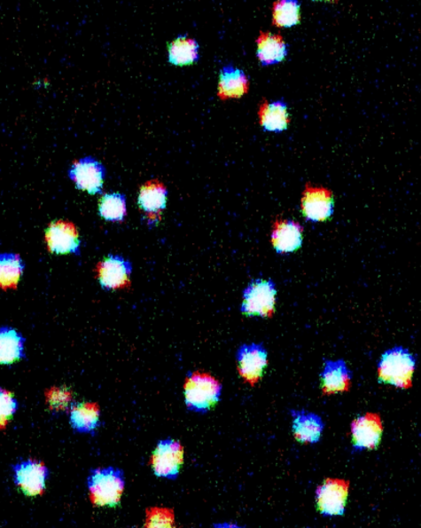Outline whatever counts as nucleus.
<instances>
[{
    "label": "nucleus",
    "instance_id": "5701e85b",
    "mask_svg": "<svg viewBox=\"0 0 421 528\" xmlns=\"http://www.w3.org/2000/svg\"><path fill=\"white\" fill-rule=\"evenodd\" d=\"M199 43L194 38L180 35L169 43L168 62L175 67L192 66L200 59Z\"/></svg>",
    "mask_w": 421,
    "mask_h": 528
},
{
    "label": "nucleus",
    "instance_id": "b1692460",
    "mask_svg": "<svg viewBox=\"0 0 421 528\" xmlns=\"http://www.w3.org/2000/svg\"><path fill=\"white\" fill-rule=\"evenodd\" d=\"M24 263L16 253H0V289L16 290L23 276Z\"/></svg>",
    "mask_w": 421,
    "mask_h": 528
},
{
    "label": "nucleus",
    "instance_id": "a878e982",
    "mask_svg": "<svg viewBox=\"0 0 421 528\" xmlns=\"http://www.w3.org/2000/svg\"><path fill=\"white\" fill-rule=\"evenodd\" d=\"M99 214L111 222L123 221L127 215L126 197L121 193H108L101 197Z\"/></svg>",
    "mask_w": 421,
    "mask_h": 528
},
{
    "label": "nucleus",
    "instance_id": "4468645a",
    "mask_svg": "<svg viewBox=\"0 0 421 528\" xmlns=\"http://www.w3.org/2000/svg\"><path fill=\"white\" fill-rule=\"evenodd\" d=\"M271 243L280 254L296 252L303 243V227L292 219H276L272 225Z\"/></svg>",
    "mask_w": 421,
    "mask_h": 528
},
{
    "label": "nucleus",
    "instance_id": "ddd939ff",
    "mask_svg": "<svg viewBox=\"0 0 421 528\" xmlns=\"http://www.w3.org/2000/svg\"><path fill=\"white\" fill-rule=\"evenodd\" d=\"M69 177L79 189L98 194L105 185V169L97 159L86 157L74 162Z\"/></svg>",
    "mask_w": 421,
    "mask_h": 528
},
{
    "label": "nucleus",
    "instance_id": "cd10ccee",
    "mask_svg": "<svg viewBox=\"0 0 421 528\" xmlns=\"http://www.w3.org/2000/svg\"><path fill=\"white\" fill-rule=\"evenodd\" d=\"M175 516L168 508H151L146 511L145 527H174Z\"/></svg>",
    "mask_w": 421,
    "mask_h": 528
},
{
    "label": "nucleus",
    "instance_id": "1a4fd4ad",
    "mask_svg": "<svg viewBox=\"0 0 421 528\" xmlns=\"http://www.w3.org/2000/svg\"><path fill=\"white\" fill-rule=\"evenodd\" d=\"M239 376L251 387L256 386L268 366V352L261 343H245L236 356Z\"/></svg>",
    "mask_w": 421,
    "mask_h": 528
},
{
    "label": "nucleus",
    "instance_id": "aec40b11",
    "mask_svg": "<svg viewBox=\"0 0 421 528\" xmlns=\"http://www.w3.org/2000/svg\"><path fill=\"white\" fill-rule=\"evenodd\" d=\"M69 423L80 434L93 435L100 425V408L97 403H79L70 406Z\"/></svg>",
    "mask_w": 421,
    "mask_h": 528
},
{
    "label": "nucleus",
    "instance_id": "39448f33",
    "mask_svg": "<svg viewBox=\"0 0 421 528\" xmlns=\"http://www.w3.org/2000/svg\"><path fill=\"white\" fill-rule=\"evenodd\" d=\"M183 445L174 438H164L158 443L151 458L152 472L158 478L175 480L183 464Z\"/></svg>",
    "mask_w": 421,
    "mask_h": 528
},
{
    "label": "nucleus",
    "instance_id": "7ed1b4c3",
    "mask_svg": "<svg viewBox=\"0 0 421 528\" xmlns=\"http://www.w3.org/2000/svg\"><path fill=\"white\" fill-rule=\"evenodd\" d=\"M222 386L221 382L200 371L190 374L183 385L184 403L190 411L206 414L220 402Z\"/></svg>",
    "mask_w": 421,
    "mask_h": 528
},
{
    "label": "nucleus",
    "instance_id": "bb28decb",
    "mask_svg": "<svg viewBox=\"0 0 421 528\" xmlns=\"http://www.w3.org/2000/svg\"><path fill=\"white\" fill-rule=\"evenodd\" d=\"M50 411L63 412L72 406L74 393L67 387H51L44 392Z\"/></svg>",
    "mask_w": 421,
    "mask_h": 528
},
{
    "label": "nucleus",
    "instance_id": "423d86ee",
    "mask_svg": "<svg viewBox=\"0 0 421 528\" xmlns=\"http://www.w3.org/2000/svg\"><path fill=\"white\" fill-rule=\"evenodd\" d=\"M350 482L344 479H325L316 489L317 510L324 517L342 516L346 513Z\"/></svg>",
    "mask_w": 421,
    "mask_h": 528
},
{
    "label": "nucleus",
    "instance_id": "c85d7f7f",
    "mask_svg": "<svg viewBox=\"0 0 421 528\" xmlns=\"http://www.w3.org/2000/svg\"><path fill=\"white\" fill-rule=\"evenodd\" d=\"M18 410V400L11 391L0 388V430L8 426Z\"/></svg>",
    "mask_w": 421,
    "mask_h": 528
},
{
    "label": "nucleus",
    "instance_id": "412c9836",
    "mask_svg": "<svg viewBox=\"0 0 421 528\" xmlns=\"http://www.w3.org/2000/svg\"><path fill=\"white\" fill-rule=\"evenodd\" d=\"M25 339L17 329L0 327V365H12L25 358Z\"/></svg>",
    "mask_w": 421,
    "mask_h": 528
},
{
    "label": "nucleus",
    "instance_id": "c756f323",
    "mask_svg": "<svg viewBox=\"0 0 421 528\" xmlns=\"http://www.w3.org/2000/svg\"><path fill=\"white\" fill-rule=\"evenodd\" d=\"M315 2H321V0H315ZM324 2H337V0H324Z\"/></svg>",
    "mask_w": 421,
    "mask_h": 528
},
{
    "label": "nucleus",
    "instance_id": "0eeeda50",
    "mask_svg": "<svg viewBox=\"0 0 421 528\" xmlns=\"http://www.w3.org/2000/svg\"><path fill=\"white\" fill-rule=\"evenodd\" d=\"M15 485L25 495L40 496L46 492L49 469L43 461H22L12 466Z\"/></svg>",
    "mask_w": 421,
    "mask_h": 528
},
{
    "label": "nucleus",
    "instance_id": "4be33fe9",
    "mask_svg": "<svg viewBox=\"0 0 421 528\" xmlns=\"http://www.w3.org/2000/svg\"><path fill=\"white\" fill-rule=\"evenodd\" d=\"M288 55V46L280 35L261 33L258 37L257 56L261 66L278 65Z\"/></svg>",
    "mask_w": 421,
    "mask_h": 528
},
{
    "label": "nucleus",
    "instance_id": "f3484780",
    "mask_svg": "<svg viewBox=\"0 0 421 528\" xmlns=\"http://www.w3.org/2000/svg\"><path fill=\"white\" fill-rule=\"evenodd\" d=\"M292 434L302 444H317L321 441L324 422L316 413L292 411Z\"/></svg>",
    "mask_w": 421,
    "mask_h": 528
},
{
    "label": "nucleus",
    "instance_id": "2eb2a0df",
    "mask_svg": "<svg viewBox=\"0 0 421 528\" xmlns=\"http://www.w3.org/2000/svg\"><path fill=\"white\" fill-rule=\"evenodd\" d=\"M353 374L343 359L325 360L321 374L324 396L348 392L352 387Z\"/></svg>",
    "mask_w": 421,
    "mask_h": 528
},
{
    "label": "nucleus",
    "instance_id": "f8f14e48",
    "mask_svg": "<svg viewBox=\"0 0 421 528\" xmlns=\"http://www.w3.org/2000/svg\"><path fill=\"white\" fill-rule=\"evenodd\" d=\"M384 435V423L376 413H366L352 423V441L355 451L374 450Z\"/></svg>",
    "mask_w": 421,
    "mask_h": 528
},
{
    "label": "nucleus",
    "instance_id": "f257e3e1",
    "mask_svg": "<svg viewBox=\"0 0 421 528\" xmlns=\"http://www.w3.org/2000/svg\"><path fill=\"white\" fill-rule=\"evenodd\" d=\"M125 485L123 470L113 467L95 469L87 479L90 500L101 508L117 507L122 500Z\"/></svg>",
    "mask_w": 421,
    "mask_h": 528
},
{
    "label": "nucleus",
    "instance_id": "f03ea898",
    "mask_svg": "<svg viewBox=\"0 0 421 528\" xmlns=\"http://www.w3.org/2000/svg\"><path fill=\"white\" fill-rule=\"evenodd\" d=\"M417 367L416 355L404 347L388 349L378 362V379L381 383L401 390H409Z\"/></svg>",
    "mask_w": 421,
    "mask_h": 528
},
{
    "label": "nucleus",
    "instance_id": "6ab92c4d",
    "mask_svg": "<svg viewBox=\"0 0 421 528\" xmlns=\"http://www.w3.org/2000/svg\"><path fill=\"white\" fill-rule=\"evenodd\" d=\"M259 121L261 129L270 132H283L288 130L291 122L288 106L284 100L264 101L260 106Z\"/></svg>",
    "mask_w": 421,
    "mask_h": 528
},
{
    "label": "nucleus",
    "instance_id": "dca6fc26",
    "mask_svg": "<svg viewBox=\"0 0 421 528\" xmlns=\"http://www.w3.org/2000/svg\"><path fill=\"white\" fill-rule=\"evenodd\" d=\"M138 205L148 215L150 222L161 219V215L168 205V189L161 181L152 180L140 187Z\"/></svg>",
    "mask_w": 421,
    "mask_h": 528
},
{
    "label": "nucleus",
    "instance_id": "9d476101",
    "mask_svg": "<svg viewBox=\"0 0 421 528\" xmlns=\"http://www.w3.org/2000/svg\"><path fill=\"white\" fill-rule=\"evenodd\" d=\"M49 252L66 256L80 251L81 239L78 228L73 222L59 219L52 222L44 233Z\"/></svg>",
    "mask_w": 421,
    "mask_h": 528
},
{
    "label": "nucleus",
    "instance_id": "a211bd4d",
    "mask_svg": "<svg viewBox=\"0 0 421 528\" xmlns=\"http://www.w3.org/2000/svg\"><path fill=\"white\" fill-rule=\"evenodd\" d=\"M248 89H250V81L244 71L233 66L222 67L218 91L220 99H238L248 92Z\"/></svg>",
    "mask_w": 421,
    "mask_h": 528
},
{
    "label": "nucleus",
    "instance_id": "393cba45",
    "mask_svg": "<svg viewBox=\"0 0 421 528\" xmlns=\"http://www.w3.org/2000/svg\"><path fill=\"white\" fill-rule=\"evenodd\" d=\"M301 20L299 0H277L273 4V24L277 28H291Z\"/></svg>",
    "mask_w": 421,
    "mask_h": 528
},
{
    "label": "nucleus",
    "instance_id": "20e7f679",
    "mask_svg": "<svg viewBox=\"0 0 421 528\" xmlns=\"http://www.w3.org/2000/svg\"><path fill=\"white\" fill-rule=\"evenodd\" d=\"M277 290L271 280L257 279L248 284L242 298L241 313L272 318L276 313Z\"/></svg>",
    "mask_w": 421,
    "mask_h": 528
},
{
    "label": "nucleus",
    "instance_id": "9b49d317",
    "mask_svg": "<svg viewBox=\"0 0 421 528\" xmlns=\"http://www.w3.org/2000/svg\"><path fill=\"white\" fill-rule=\"evenodd\" d=\"M304 217L312 222H324L334 213V195L323 186L306 184L301 199Z\"/></svg>",
    "mask_w": 421,
    "mask_h": 528
},
{
    "label": "nucleus",
    "instance_id": "6e6552de",
    "mask_svg": "<svg viewBox=\"0 0 421 528\" xmlns=\"http://www.w3.org/2000/svg\"><path fill=\"white\" fill-rule=\"evenodd\" d=\"M95 273L102 288L112 291L130 288L132 266L122 256H110L105 258L97 265Z\"/></svg>",
    "mask_w": 421,
    "mask_h": 528
}]
</instances>
